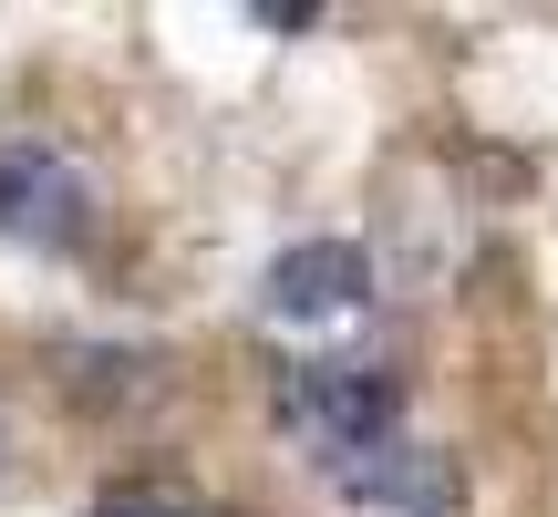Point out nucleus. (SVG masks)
Here are the masks:
<instances>
[{
	"label": "nucleus",
	"instance_id": "4",
	"mask_svg": "<svg viewBox=\"0 0 558 517\" xmlns=\"http://www.w3.org/2000/svg\"><path fill=\"white\" fill-rule=\"evenodd\" d=\"M362 300H373V258H362L352 239H300V249L269 269V321H300V332L352 321Z\"/></svg>",
	"mask_w": 558,
	"mask_h": 517
},
{
	"label": "nucleus",
	"instance_id": "2",
	"mask_svg": "<svg viewBox=\"0 0 558 517\" xmlns=\"http://www.w3.org/2000/svg\"><path fill=\"white\" fill-rule=\"evenodd\" d=\"M0 228L32 239V249H73L94 228V187L52 145H0Z\"/></svg>",
	"mask_w": 558,
	"mask_h": 517
},
{
	"label": "nucleus",
	"instance_id": "5",
	"mask_svg": "<svg viewBox=\"0 0 558 517\" xmlns=\"http://www.w3.org/2000/svg\"><path fill=\"white\" fill-rule=\"evenodd\" d=\"M104 517H166V507H104Z\"/></svg>",
	"mask_w": 558,
	"mask_h": 517
},
{
	"label": "nucleus",
	"instance_id": "3",
	"mask_svg": "<svg viewBox=\"0 0 558 517\" xmlns=\"http://www.w3.org/2000/svg\"><path fill=\"white\" fill-rule=\"evenodd\" d=\"M331 486L352 497L362 517H456L465 507V477H456V456H435V445H373V456H352V466H331Z\"/></svg>",
	"mask_w": 558,
	"mask_h": 517
},
{
	"label": "nucleus",
	"instance_id": "1",
	"mask_svg": "<svg viewBox=\"0 0 558 517\" xmlns=\"http://www.w3.org/2000/svg\"><path fill=\"white\" fill-rule=\"evenodd\" d=\"M279 424H290L320 466H352V456H373V445H393L403 383L383 373V362H300V373L279 383Z\"/></svg>",
	"mask_w": 558,
	"mask_h": 517
}]
</instances>
